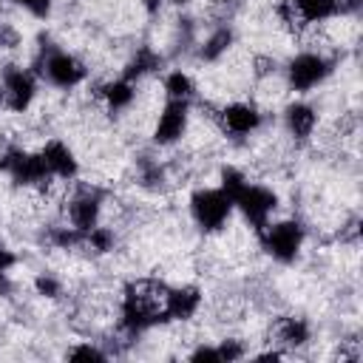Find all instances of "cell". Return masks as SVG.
<instances>
[{"mask_svg":"<svg viewBox=\"0 0 363 363\" xmlns=\"http://www.w3.org/2000/svg\"><path fill=\"white\" fill-rule=\"evenodd\" d=\"M230 40H233V34H230L227 28L216 31V34L207 40V45H204V57H207V60H216L218 54H224V51L230 48Z\"/></svg>","mask_w":363,"mask_h":363,"instance_id":"cell-16","label":"cell"},{"mask_svg":"<svg viewBox=\"0 0 363 363\" xmlns=\"http://www.w3.org/2000/svg\"><path fill=\"white\" fill-rule=\"evenodd\" d=\"M199 289L196 286H182V289H170L167 292V315L187 320L196 309H199Z\"/></svg>","mask_w":363,"mask_h":363,"instance_id":"cell-11","label":"cell"},{"mask_svg":"<svg viewBox=\"0 0 363 363\" xmlns=\"http://www.w3.org/2000/svg\"><path fill=\"white\" fill-rule=\"evenodd\" d=\"M275 337L284 346H301V343H306L309 332H306V323L303 320H298V318H281L275 323Z\"/></svg>","mask_w":363,"mask_h":363,"instance_id":"cell-13","label":"cell"},{"mask_svg":"<svg viewBox=\"0 0 363 363\" xmlns=\"http://www.w3.org/2000/svg\"><path fill=\"white\" fill-rule=\"evenodd\" d=\"M43 162L48 167L51 176H60V179H71L77 173V162H74V153L62 145V142H48L43 147Z\"/></svg>","mask_w":363,"mask_h":363,"instance_id":"cell-10","label":"cell"},{"mask_svg":"<svg viewBox=\"0 0 363 363\" xmlns=\"http://www.w3.org/2000/svg\"><path fill=\"white\" fill-rule=\"evenodd\" d=\"M11 264H14V255L9 250H0V272H6Z\"/></svg>","mask_w":363,"mask_h":363,"instance_id":"cell-23","label":"cell"},{"mask_svg":"<svg viewBox=\"0 0 363 363\" xmlns=\"http://www.w3.org/2000/svg\"><path fill=\"white\" fill-rule=\"evenodd\" d=\"M190 207H193L196 221H199L204 230H218V227L230 218L233 199H230V193H227L224 187H221V190H199V193L190 199Z\"/></svg>","mask_w":363,"mask_h":363,"instance_id":"cell-2","label":"cell"},{"mask_svg":"<svg viewBox=\"0 0 363 363\" xmlns=\"http://www.w3.org/2000/svg\"><path fill=\"white\" fill-rule=\"evenodd\" d=\"M68 357H74V360H105V354H102L99 349H94V346L71 349V352H68Z\"/></svg>","mask_w":363,"mask_h":363,"instance_id":"cell-18","label":"cell"},{"mask_svg":"<svg viewBox=\"0 0 363 363\" xmlns=\"http://www.w3.org/2000/svg\"><path fill=\"white\" fill-rule=\"evenodd\" d=\"M37 289L45 292V295H57V284H54L51 278H40V281H37Z\"/></svg>","mask_w":363,"mask_h":363,"instance_id":"cell-22","label":"cell"},{"mask_svg":"<svg viewBox=\"0 0 363 363\" xmlns=\"http://www.w3.org/2000/svg\"><path fill=\"white\" fill-rule=\"evenodd\" d=\"M68 218H71L74 230H79V233L94 230L96 218H99V199L94 193H77L68 201Z\"/></svg>","mask_w":363,"mask_h":363,"instance_id":"cell-8","label":"cell"},{"mask_svg":"<svg viewBox=\"0 0 363 363\" xmlns=\"http://www.w3.org/2000/svg\"><path fill=\"white\" fill-rule=\"evenodd\" d=\"M34 77L23 68H9L3 74V105L9 111H26L34 99Z\"/></svg>","mask_w":363,"mask_h":363,"instance_id":"cell-5","label":"cell"},{"mask_svg":"<svg viewBox=\"0 0 363 363\" xmlns=\"http://www.w3.org/2000/svg\"><path fill=\"white\" fill-rule=\"evenodd\" d=\"M284 116H286V130H289L295 139H306V136L315 130V122H318L315 111H312L309 105H303V102L289 105Z\"/></svg>","mask_w":363,"mask_h":363,"instance_id":"cell-12","label":"cell"},{"mask_svg":"<svg viewBox=\"0 0 363 363\" xmlns=\"http://www.w3.org/2000/svg\"><path fill=\"white\" fill-rule=\"evenodd\" d=\"M150 68H156V57H153L150 51H139V54L133 57L130 68H128V79H133V77H139V74H145V71H150Z\"/></svg>","mask_w":363,"mask_h":363,"instance_id":"cell-17","label":"cell"},{"mask_svg":"<svg viewBox=\"0 0 363 363\" xmlns=\"http://www.w3.org/2000/svg\"><path fill=\"white\" fill-rule=\"evenodd\" d=\"M218 354H221V360H235V357H241V346L235 340H224L218 346Z\"/></svg>","mask_w":363,"mask_h":363,"instance_id":"cell-20","label":"cell"},{"mask_svg":"<svg viewBox=\"0 0 363 363\" xmlns=\"http://www.w3.org/2000/svg\"><path fill=\"white\" fill-rule=\"evenodd\" d=\"M0 102H3V88H0Z\"/></svg>","mask_w":363,"mask_h":363,"instance_id":"cell-26","label":"cell"},{"mask_svg":"<svg viewBox=\"0 0 363 363\" xmlns=\"http://www.w3.org/2000/svg\"><path fill=\"white\" fill-rule=\"evenodd\" d=\"M224 190L233 199V207H238L258 230L267 227L269 213L275 210V193L258 184H250L238 170H224Z\"/></svg>","mask_w":363,"mask_h":363,"instance_id":"cell-1","label":"cell"},{"mask_svg":"<svg viewBox=\"0 0 363 363\" xmlns=\"http://www.w3.org/2000/svg\"><path fill=\"white\" fill-rule=\"evenodd\" d=\"M264 247L269 255H275L278 261H292L303 244V230L295 221H278V224H267L264 230Z\"/></svg>","mask_w":363,"mask_h":363,"instance_id":"cell-3","label":"cell"},{"mask_svg":"<svg viewBox=\"0 0 363 363\" xmlns=\"http://www.w3.org/2000/svg\"><path fill=\"white\" fill-rule=\"evenodd\" d=\"M45 77L60 88H74L85 77V68L77 57H71L65 51H54L45 60Z\"/></svg>","mask_w":363,"mask_h":363,"instance_id":"cell-7","label":"cell"},{"mask_svg":"<svg viewBox=\"0 0 363 363\" xmlns=\"http://www.w3.org/2000/svg\"><path fill=\"white\" fill-rule=\"evenodd\" d=\"M164 94H167V99H190V94H193V82H190V77L187 74H182V71H173L167 79H164Z\"/></svg>","mask_w":363,"mask_h":363,"instance_id":"cell-15","label":"cell"},{"mask_svg":"<svg viewBox=\"0 0 363 363\" xmlns=\"http://www.w3.org/2000/svg\"><path fill=\"white\" fill-rule=\"evenodd\" d=\"M258 122H261V113L252 105H247V102H233V105H227L221 111V125L230 133H238V136L252 133L258 128Z\"/></svg>","mask_w":363,"mask_h":363,"instance_id":"cell-9","label":"cell"},{"mask_svg":"<svg viewBox=\"0 0 363 363\" xmlns=\"http://www.w3.org/2000/svg\"><path fill=\"white\" fill-rule=\"evenodd\" d=\"M170 3H187V0H170Z\"/></svg>","mask_w":363,"mask_h":363,"instance_id":"cell-25","label":"cell"},{"mask_svg":"<svg viewBox=\"0 0 363 363\" xmlns=\"http://www.w3.org/2000/svg\"><path fill=\"white\" fill-rule=\"evenodd\" d=\"M142 3H145V9H150V11L159 9V0H142Z\"/></svg>","mask_w":363,"mask_h":363,"instance_id":"cell-24","label":"cell"},{"mask_svg":"<svg viewBox=\"0 0 363 363\" xmlns=\"http://www.w3.org/2000/svg\"><path fill=\"white\" fill-rule=\"evenodd\" d=\"M193 360H221V354H218V349H199L196 354H193Z\"/></svg>","mask_w":363,"mask_h":363,"instance_id":"cell-21","label":"cell"},{"mask_svg":"<svg viewBox=\"0 0 363 363\" xmlns=\"http://www.w3.org/2000/svg\"><path fill=\"white\" fill-rule=\"evenodd\" d=\"M14 3L23 6V9H28V11L37 14V17H45L48 9H51V0H14Z\"/></svg>","mask_w":363,"mask_h":363,"instance_id":"cell-19","label":"cell"},{"mask_svg":"<svg viewBox=\"0 0 363 363\" xmlns=\"http://www.w3.org/2000/svg\"><path fill=\"white\" fill-rule=\"evenodd\" d=\"M329 74V62L320 54H298L289 68H286V82L295 91H309L315 88L323 77Z\"/></svg>","mask_w":363,"mask_h":363,"instance_id":"cell-4","label":"cell"},{"mask_svg":"<svg viewBox=\"0 0 363 363\" xmlns=\"http://www.w3.org/2000/svg\"><path fill=\"white\" fill-rule=\"evenodd\" d=\"M184 128H187V102L184 99H167L164 111L159 113L153 139L159 145H173L176 139H182Z\"/></svg>","mask_w":363,"mask_h":363,"instance_id":"cell-6","label":"cell"},{"mask_svg":"<svg viewBox=\"0 0 363 363\" xmlns=\"http://www.w3.org/2000/svg\"><path fill=\"white\" fill-rule=\"evenodd\" d=\"M102 99H105L113 111L128 108V105L133 102V85H130V79H113V82L102 85Z\"/></svg>","mask_w":363,"mask_h":363,"instance_id":"cell-14","label":"cell"}]
</instances>
